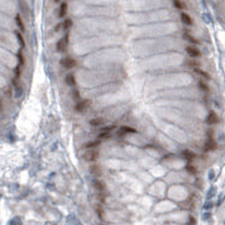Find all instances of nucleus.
<instances>
[{"label": "nucleus", "mask_w": 225, "mask_h": 225, "mask_svg": "<svg viewBox=\"0 0 225 225\" xmlns=\"http://www.w3.org/2000/svg\"><path fill=\"white\" fill-rule=\"evenodd\" d=\"M60 65L65 69H73V68L77 67V61L72 59V57H69V56H65L60 60Z\"/></svg>", "instance_id": "nucleus-1"}, {"label": "nucleus", "mask_w": 225, "mask_h": 225, "mask_svg": "<svg viewBox=\"0 0 225 225\" xmlns=\"http://www.w3.org/2000/svg\"><path fill=\"white\" fill-rule=\"evenodd\" d=\"M186 53L190 56V57H192V59H199V57H202V52H200V50H198L197 47L192 46V45H188V46L186 47Z\"/></svg>", "instance_id": "nucleus-2"}, {"label": "nucleus", "mask_w": 225, "mask_h": 225, "mask_svg": "<svg viewBox=\"0 0 225 225\" xmlns=\"http://www.w3.org/2000/svg\"><path fill=\"white\" fill-rule=\"evenodd\" d=\"M69 37H70V34H67L64 37L59 39V42L56 43V50L59 52H64L67 50V45L69 44Z\"/></svg>", "instance_id": "nucleus-3"}, {"label": "nucleus", "mask_w": 225, "mask_h": 225, "mask_svg": "<svg viewBox=\"0 0 225 225\" xmlns=\"http://www.w3.org/2000/svg\"><path fill=\"white\" fill-rule=\"evenodd\" d=\"M91 105V101L88 100V99H84V100H80L77 102V105L74 107V109H75V112H84L88 107Z\"/></svg>", "instance_id": "nucleus-4"}, {"label": "nucleus", "mask_w": 225, "mask_h": 225, "mask_svg": "<svg viewBox=\"0 0 225 225\" xmlns=\"http://www.w3.org/2000/svg\"><path fill=\"white\" fill-rule=\"evenodd\" d=\"M98 158H99V151L97 150H90L84 153V159L88 162H94L96 160H98Z\"/></svg>", "instance_id": "nucleus-5"}, {"label": "nucleus", "mask_w": 225, "mask_h": 225, "mask_svg": "<svg viewBox=\"0 0 225 225\" xmlns=\"http://www.w3.org/2000/svg\"><path fill=\"white\" fill-rule=\"evenodd\" d=\"M217 149V142L214 140V139H208L205 143V146H204V151L205 152H212L215 151Z\"/></svg>", "instance_id": "nucleus-6"}, {"label": "nucleus", "mask_w": 225, "mask_h": 225, "mask_svg": "<svg viewBox=\"0 0 225 225\" xmlns=\"http://www.w3.org/2000/svg\"><path fill=\"white\" fill-rule=\"evenodd\" d=\"M182 155H184V158H185L186 160L188 161V163H191L194 160H196L197 159L196 153H195V152H192L191 150H188V149L182 152Z\"/></svg>", "instance_id": "nucleus-7"}, {"label": "nucleus", "mask_w": 225, "mask_h": 225, "mask_svg": "<svg viewBox=\"0 0 225 225\" xmlns=\"http://www.w3.org/2000/svg\"><path fill=\"white\" fill-rule=\"evenodd\" d=\"M133 133H137L136 128L132 127V126H126V125H124V126H122V127L119 128V133H118V135L123 136V135H125V134H133Z\"/></svg>", "instance_id": "nucleus-8"}, {"label": "nucleus", "mask_w": 225, "mask_h": 225, "mask_svg": "<svg viewBox=\"0 0 225 225\" xmlns=\"http://www.w3.org/2000/svg\"><path fill=\"white\" fill-rule=\"evenodd\" d=\"M180 19H181V22H184L185 25H187V26H192V24H194L192 18H191L190 15L187 14V12H184V11L180 14Z\"/></svg>", "instance_id": "nucleus-9"}, {"label": "nucleus", "mask_w": 225, "mask_h": 225, "mask_svg": "<svg viewBox=\"0 0 225 225\" xmlns=\"http://www.w3.org/2000/svg\"><path fill=\"white\" fill-rule=\"evenodd\" d=\"M206 123L209 125H214V124L218 123V115L215 112H210L206 117Z\"/></svg>", "instance_id": "nucleus-10"}, {"label": "nucleus", "mask_w": 225, "mask_h": 225, "mask_svg": "<svg viewBox=\"0 0 225 225\" xmlns=\"http://www.w3.org/2000/svg\"><path fill=\"white\" fill-rule=\"evenodd\" d=\"M68 8H69L68 2H65V1H62L61 5H60V8H59V18H64V17L67 16Z\"/></svg>", "instance_id": "nucleus-11"}, {"label": "nucleus", "mask_w": 225, "mask_h": 225, "mask_svg": "<svg viewBox=\"0 0 225 225\" xmlns=\"http://www.w3.org/2000/svg\"><path fill=\"white\" fill-rule=\"evenodd\" d=\"M65 83L69 86V87H74L75 84H77V79L74 77V74L73 73H68L67 75H65Z\"/></svg>", "instance_id": "nucleus-12"}, {"label": "nucleus", "mask_w": 225, "mask_h": 225, "mask_svg": "<svg viewBox=\"0 0 225 225\" xmlns=\"http://www.w3.org/2000/svg\"><path fill=\"white\" fill-rule=\"evenodd\" d=\"M100 140H94V141H89V142H87L86 144H84V147L87 149V150H94L96 147H98V146L100 145Z\"/></svg>", "instance_id": "nucleus-13"}, {"label": "nucleus", "mask_w": 225, "mask_h": 225, "mask_svg": "<svg viewBox=\"0 0 225 225\" xmlns=\"http://www.w3.org/2000/svg\"><path fill=\"white\" fill-rule=\"evenodd\" d=\"M90 172L92 174H95V176L100 177L101 174H102V169H101L99 164H91L90 165Z\"/></svg>", "instance_id": "nucleus-14"}, {"label": "nucleus", "mask_w": 225, "mask_h": 225, "mask_svg": "<svg viewBox=\"0 0 225 225\" xmlns=\"http://www.w3.org/2000/svg\"><path fill=\"white\" fill-rule=\"evenodd\" d=\"M15 22H16L17 27H18L19 30H22V32H25V30H26V28H25V24H24V20L22 19L20 15H16Z\"/></svg>", "instance_id": "nucleus-15"}, {"label": "nucleus", "mask_w": 225, "mask_h": 225, "mask_svg": "<svg viewBox=\"0 0 225 225\" xmlns=\"http://www.w3.org/2000/svg\"><path fill=\"white\" fill-rule=\"evenodd\" d=\"M194 71H195V73H197L198 75H200L202 78L206 79V80H210V75H209V73L206 72V71H204V70H202L200 68H195V69H194Z\"/></svg>", "instance_id": "nucleus-16"}, {"label": "nucleus", "mask_w": 225, "mask_h": 225, "mask_svg": "<svg viewBox=\"0 0 225 225\" xmlns=\"http://www.w3.org/2000/svg\"><path fill=\"white\" fill-rule=\"evenodd\" d=\"M94 187H95L96 190H98L99 192H101V191H104L106 189V185L101 180H95L94 181Z\"/></svg>", "instance_id": "nucleus-17"}, {"label": "nucleus", "mask_w": 225, "mask_h": 225, "mask_svg": "<svg viewBox=\"0 0 225 225\" xmlns=\"http://www.w3.org/2000/svg\"><path fill=\"white\" fill-rule=\"evenodd\" d=\"M61 26H62V29H70V28L73 26V22L71 18H65V19H63V22H61Z\"/></svg>", "instance_id": "nucleus-18"}, {"label": "nucleus", "mask_w": 225, "mask_h": 225, "mask_svg": "<svg viewBox=\"0 0 225 225\" xmlns=\"http://www.w3.org/2000/svg\"><path fill=\"white\" fill-rule=\"evenodd\" d=\"M186 171H187L189 174H191V176H196V174L198 173V170H197V168L194 165V164H191V163L186 164Z\"/></svg>", "instance_id": "nucleus-19"}, {"label": "nucleus", "mask_w": 225, "mask_h": 225, "mask_svg": "<svg viewBox=\"0 0 225 225\" xmlns=\"http://www.w3.org/2000/svg\"><path fill=\"white\" fill-rule=\"evenodd\" d=\"M184 38H185L187 42L191 43V44H195V45L199 44V41H198L197 38H195L192 35H190V34H188V33L184 34Z\"/></svg>", "instance_id": "nucleus-20"}, {"label": "nucleus", "mask_w": 225, "mask_h": 225, "mask_svg": "<svg viewBox=\"0 0 225 225\" xmlns=\"http://www.w3.org/2000/svg\"><path fill=\"white\" fill-rule=\"evenodd\" d=\"M102 123H104V119H102L101 117H96V118H92V119H90L89 120L90 125H91V126H95V127L100 126Z\"/></svg>", "instance_id": "nucleus-21"}, {"label": "nucleus", "mask_w": 225, "mask_h": 225, "mask_svg": "<svg viewBox=\"0 0 225 225\" xmlns=\"http://www.w3.org/2000/svg\"><path fill=\"white\" fill-rule=\"evenodd\" d=\"M172 5H173V7L176 8V9H178V10H184L185 9V4L181 1V0H172Z\"/></svg>", "instance_id": "nucleus-22"}, {"label": "nucleus", "mask_w": 225, "mask_h": 225, "mask_svg": "<svg viewBox=\"0 0 225 225\" xmlns=\"http://www.w3.org/2000/svg\"><path fill=\"white\" fill-rule=\"evenodd\" d=\"M15 34H16V37H17V41L19 42V44H20V46H22V49H25L26 47V42H25V39H24V37H22V35L18 30H16L15 32Z\"/></svg>", "instance_id": "nucleus-23"}, {"label": "nucleus", "mask_w": 225, "mask_h": 225, "mask_svg": "<svg viewBox=\"0 0 225 225\" xmlns=\"http://www.w3.org/2000/svg\"><path fill=\"white\" fill-rule=\"evenodd\" d=\"M198 87H199V89L202 90L204 92H209V87H208L207 83H205V82H202V81H199V82H198Z\"/></svg>", "instance_id": "nucleus-24"}, {"label": "nucleus", "mask_w": 225, "mask_h": 225, "mask_svg": "<svg viewBox=\"0 0 225 225\" xmlns=\"http://www.w3.org/2000/svg\"><path fill=\"white\" fill-rule=\"evenodd\" d=\"M186 64H188V67H192L194 69L200 67V63L195 61V60H187V61H186Z\"/></svg>", "instance_id": "nucleus-25"}, {"label": "nucleus", "mask_w": 225, "mask_h": 225, "mask_svg": "<svg viewBox=\"0 0 225 225\" xmlns=\"http://www.w3.org/2000/svg\"><path fill=\"white\" fill-rule=\"evenodd\" d=\"M17 59H18V61H19V65H20V67L25 64L26 60H25V56H24V54H22V52H19V53L17 54Z\"/></svg>", "instance_id": "nucleus-26"}, {"label": "nucleus", "mask_w": 225, "mask_h": 225, "mask_svg": "<svg viewBox=\"0 0 225 225\" xmlns=\"http://www.w3.org/2000/svg\"><path fill=\"white\" fill-rule=\"evenodd\" d=\"M22 67L18 64V65L15 68V77H16V78H18V79H20V77H22Z\"/></svg>", "instance_id": "nucleus-27"}, {"label": "nucleus", "mask_w": 225, "mask_h": 225, "mask_svg": "<svg viewBox=\"0 0 225 225\" xmlns=\"http://www.w3.org/2000/svg\"><path fill=\"white\" fill-rule=\"evenodd\" d=\"M97 140H102V139H109L110 137V133H106V132H101L97 135Z\"/></svg>", "instance_id": "nucleus-28"}, {"label": "nucleus", "mask_w": 225, "mask_h": 225, "mask_svg": "<svg viewBox=\"0 0 225 225\" xmlns=\"http://www.w3.org/2000/svg\"><path fill=\"white\" fill-rule=\"evenodd\" d=\"M116 128V126L115 125H110V126H105V127H102L101 128V132H106V133H110L112 131Z\"/></svg>", "instance_id": "nucleus-29"}, {"label": "nucleus", "mask_w": 225, "mask_h": 225, "mask_svg": "<svg viewBox=\"0 0 225 225\" xmlns=\"http://www.w3.org/2000/svg\"><path fill=\"white\" fill-rule=\"evenodd\" d=\"M97 214H98V216H99L100 218L104 217V210H102V208H101L100 206H98V207H97Z\"/></svg>", "instance_id": "nucleus-30"}, {"label": "nucleus", "mask_w": 225, "mask_h": 225, "mask_svg": "<svg viewBox=\"0 0 225 225\" xmlns=\"http://www.w3.org/2000/svg\"><path fill=\"white\" fill-rule=\"evenodd\" d=\"M12 83H14L15 87H18V86H19V79L15 77V78L12 79Z\"/></svg>", "instance_id": "nucleus-31"}, {"label": "nucleus", "mask_w": 225, "mask_h": 225, "mask_svg": "<svg viewBox=\"0 0 225 225\" xmlns=\"http://www.w3.org/2000/svg\"><path fill=\"white\" fill-rule=\"evenodd\" d=\"M61 28H62V26H61V22H60V24H57L55 27H54V32H55V33H56V32H59Z\"/></svg>", "instance_id": "nucleus-32"}, {"label": "nucleus", "mask_w": 225, "mask_h": 225, "mask_svg": "<svg viewBox=\"0 0 225 225\" xmlns=\"http://www.w3.org/2000/svg\"><path fill=\"white\" fill-rule=\"evenodd\" d=\"M4 110V102L2 100H0V112H2Z\"/></svg>", "instance_id": "nucleus-33"}, {"label": "nucleus", "mask_w": 225, "mask_h": 225, "mask_svg": "<svg viewBox=\"0 0 225 225\" xmlns=\"http://www.w3.org/2000/svg\"><path fill=\"white\" fill-rule=\"evenodd\" d=\"M55 4H59V2H62V0H54Z\"/></svg>", "instance_id": "nucleus-34"}]
</instances>
